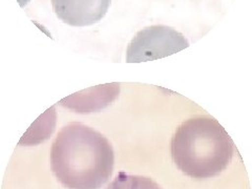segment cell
<instances>
[{
    "label": "cell",
    "mask_w": 252,
    "mask_h": 189,
    "mask_svg": "<svg viewBox=\"0 0 252 189\" xmlns=\"http://www.w3.org/2000/svg\"><path fill=\"white\" fill-rule=\"evenodd\" d=\"M114 164L107 138L81 123L62 127L52 145L53 173L68 189H99L112 177Z\"/></svg>",
    "instance_id": "1"
},
{
    "label": "cell",
    "mask_w": 252,
    "mask_h": 189,
    "mask_svg": "<svg viewBox=\"0 0 252 189\" xmlns=\"http://www.w3.org/2000/svg\"><path fill=\"white\" fill-rule=\"evenodd\" d=\"M105 189H162L154 180L142 177L118 173L116 179Z\"/></svg>",
    "instance_id": "5"
},
{
    "label": "cell",
    "mask_w": 252,
    "mask_h": 189,
    "mask_svg": "<svg viewBox=\"0 0 252 189\" xmlns=\"http://www.w3.org/2000/svg\"><path fill=\"white\" fill-rule=\"evenodd\" d=\"M112 0H52L57 18L76 28L93 26L103 19Z\"/></svg>",
    "instance_id": "4"
},
{
    "label": "cell",
    "mask_w": 252,
    "mask_h": 189,
    "mask_svg": "<svg viewBox=\"0 0 252 189\" xmlns=\"http://www.w3.org/2000/svg\"><path fill=\"white\" fill-rule=\"evenodd\" d=\"M189 46L187 39L178 31L165 26L141 30L131 39L126 51V62L154 61L183 51Z\"/></svg>",
    "instance_id": "3"
},
{
    "label": "cell",
    "mask_w": 252,
    "mask_h": 189,
    "mask_svg": "<svg viewBox=\"0 0 252 189\" xmlns=\"http://www.w3.org/2000/svg\"><path fill=\"white\" fill-rule=\"evenodd\" d=\"M170 149L176 166L195 180L219 176L230 164L235 151L225 128L208 115L192 117L181 124Z\"/></svg>",
    "instance_id": "2"
},
{
    "label": "cell",
    "mask_w": 252,
    "mask_h": 189,
    "mask_svg": "<svg viewBox=\"0 0 252 189\" xmlns=\"http://www.w3.org/2000/svg\"><path fill=\"white\" fill-rule=\"evenodd\" d=\"M17 1H18L19 5H20L21 7H25V6L31 1V0H17Z\"/></svg>",
    "instance_id": "6"
}]
</instances>
